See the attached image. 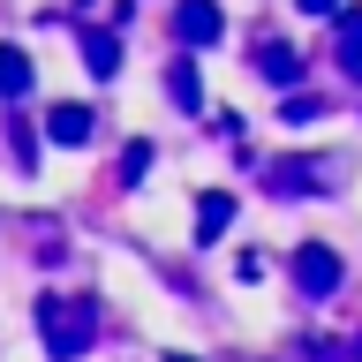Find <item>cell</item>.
<instances>
[{
  "mask_svg": "<svg viewBox=\"0 0 362 362\" xmlns=\"http://www.w3.org/2000/svg\"><path fill=\"white\" fill-rule=\"evenodd\" d=\"M45 136H53V144H90V113L83 106H53L45 113Z\"/></svg>",
  "mask_w": 362,
  "mask_h": 362,
  "instance_id": "5",
  "label": "cell"
},
{
  "mask_svg": "<svg viewBox=\"0 0 362 362\" xmlns=\"http://www.w3.org/2000/svg\"><path fill=\"white\" fill-rule=\"evenodd\" d=\"M339 68H347V76H362V16L339 23Z\"/></svg>",
  "mask_w": 362,
  "mask_h": 362,
  "instance_id": "10",
  "label": "cell"
},
{
  "mask_svg": "<svg viewBox=\"0 0 362 362\" xmlns=\"http://www.w3.org/2000/svg\"><path fill=\"white\" fill-rule=\"evenodd\" d=\"M219 30H226L219 0H181V8H174V38H181V45H211Z\"/></svg>",
  "mask_w": 362,
  "mask_h": 362,
  "instance_id": "3",
  "label": "cell"
},
{
  "mask_svg": "<svg viewBox=\"0 0 362 362\" xmlns=\"http://www.w3.org/2000/svg\"><path fill=\"white\" fill-rule=\"evenodd\" d=\"M30 90V61H23V45H0V98H23Z\"/></svg>",
  "mask_w": 362,
  "mask_h": 362,
  "instance_id": "9",
  "label": "cell"
},
{
  "mask_svg": "<svg viewBox=\"0 0 362 362\" xmlns=\"http://www.w3.org/2000/svg\"><path fill=\"white\" fill-rule=\"evenodd\" d=\"M83 68L90 76H113V68H121V38H113V30H83Z\"/></svg>",
  "mask_w": 362,
  "mask_h": 362,
  "instance_id": "6",
  "label": "cell"
},
{
  "mask_svg": "<svg viewBox=\"0 0 362 362\" xmlns=\"http://www.w3.org/2000/svg\"><path fill=\"white\" fill-rule=\"evenodd\" d=\"M166 362H197V355H166Z\"/></svg>",
  "mask_w": 362,
  "mask_h": 362,
  "instance_id": "13",
  "label": "cell"
},
{
  "mask_svg": "<svg viewBox=\"0 0 362 362\" xmlns=\"http://www.w3.org/2000/svg\"><path fill=\"white\" fill-rule=\"evenodd\" d=\"M38 339L53 362H83L90 339H98V310H90L83 294H45L38 302Z\"/></svg>",
  "mask_w": 362,
  "mask_h": 362,
  "instance_id": "1",
  "label": "cell"
},
{
  "mask_svg": "<svg viewBox=\"0 0 362 362\" xmlns=\"http://www.w3.org/2000/svg\"><path fill=\"white\" fill-rule=\"evenodd\" d=\"M302 16H339V0H294Z\"/></svg>",
  "mask_w": 362,
  "mask_h": 362,
  "instance_id": "12",
  "label": "cell"
},
{
  "mask_svg": "<svg viewBox=\"0 0 362 362\" xmlns=\"http://www.w3.org/2000/svg\"><path fill=\"white\" fill-rule=\"evenodd\" d=\"M166 98H174L181 113H197V106H204V90H197V68H189V61H166Z\"/></svg>",
  "mask_w": 362,
  "mask_h": 362,
  "instance_id": "7",
  "label": "cell"
},
{
  "mask_svg": "<svg viewBox=\"0 0 362 362\" xmlns=\"http://www.w3.org/2000/svg\"><path fill=\"white\" fill-rule=\"evenodd\" d=\"M257 76H264V83H279V90H287V83H302V53H294V45H257Z\"/></svg>",
  "mask_w": 362,
  "mask_h": 362,
  "instance_id": "4",
  "label": "cell"
},
{
  "mask_svg": "<svg viewBox=\"0 0 362 362\" xmlns=\"http://www.w3.org/2000/svg\"><path fill=\"white\" fill-rule=\"evenodd\" d=\"M294 287L310 294V302H325V294L339 287V249H325V242H302V249H294Z\"/></svg>",
  "mask_w": 362,
  "mask_h": 362,
  "instance_id": "2",
  "label": "cell"
},
{
  "mask_svg": "<svg viewBox=\"0 0 362 362\" xmlns=\"http://www.w3.org/2000/svg\"><path fill=\"white\" fill-rule=\"evenodd\" d=\"M226 219H234V197H219V189H211V197L197 204V242H219Z\"/></svg>",
  "mask_w": 362,
  "mask_h": 362,
  "instance_id": "8",
  "label": "cell"
},
{
  "mask_svg": "<svg viewBox=\"0 0 362 362\" xmlns=\"http://www.w3.org/2000/svg\"><path fill=\"white\" fill-rule=\"evenodd\" d=\"M144 174H151V144H129V151H121V189H136Z\"/></svg>",
  "mask_w": 362,
  "mask_h": 362,
  "instance_id": "11",
  "label": "cell"
}]
</instances>
